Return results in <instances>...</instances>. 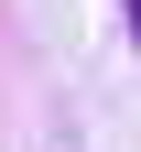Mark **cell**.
Instances as JSON below:
<instances>
[{
	"label": "cell",
	"mask_w": 141,
	"mask_h": 152,
	"mask_svg": "<svg viewBox=\"0 0 141 152\" xmlns=\"http://www.w3.org/2000/svg\"><path fill=\"white\" fill-rule=\"evenodd\" d=\"M130 33H141V0H130Z\"/></svg>",
	"instance_id": "1"
}]
</instances>
